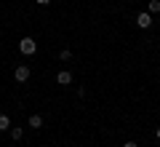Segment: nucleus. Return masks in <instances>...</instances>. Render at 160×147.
Segmentation results:
<instances>
[{
    "mask_svg": "<svg viewBox=\"0 0 160 147\" xmlns=\"http://www.w3.org/2000/svg\"><path fill=\"white\" fill-rule=\"evenodd\" d=\"M155 136H158V142H160V126H158V129H155Z\"/></svg>",
    "mask_w": 160,
    "mask_h": 147,
    "instance_id": "f8f14e48",
    "label": "nucleus"
},
{
    "mask_svg": "<svg viewBox=\"0 0 160 147\" xmlns=\"http://www.w3.org/2000/svg\"><path fill=\"white\" fill-rule=\"evenodd\" d=\"M22 136H24V129H19V126H11V139H13V142H19Z\"/></svg>",
    "mask_w": 160,
    "mask_h": 147,
    "instance_id": "423d86ee",
    "label": "nucleus"
},
{
    "mask_svg": "<svg viewBox=\"0 0 160 147\" xmlns=\"http://www.w3.org/2000/svg\"><path fill=\"white\" fill-rule=\"evenodd\" d=\"M19 51H22L24 56H32V54L38 51V40L29 38V35H27V38H22V40H19Z\"/></svg>",
    "mask_w": 160,
    "mask_h": 147,
    "instance_id": "f257e3e1",
    "label": "nucleus"
},
{
    "mask_svg": "<svg viewBox=\"0 0 160 147\" xmlns=\"http://www.w3.org/2000/svg\"><path fill=\"white\" fill-rule=\"evenodd\" d=\"M0 131H11V118L8 115H0Z\"/></svg>",
    "mask_w": 160,
    "mask_h": 147,
    "instance_id": "0eeeda50",
    "label": "nucleus"
},
{
    "mask_svg": "<svg viewBox=\"0 0 160 147\" xmlns=\"http://www.w3.org/2000/svg\"><path fill=\"white\" fill-rule=\"evenodd\" d=\"M136 27L139 29H149V27H152V13H136Z\"/></svg>",
    "mask_w": 160,
    "mask_h": 147,
    "instance_id": "7ed1b4c3",
    "label": "nucleus"
},
{
    "mask_svg": "<svg viewBox=\"0 0 160 147\" xmlns=\"http://www.w3.org/2000/svg\"><path fill=\"white\" fill-rule=\"evenodd\" d=\"M29 129H43V118L40 115H29Z\"/></svg>",
    "mask_w": 160,
    "mask_h": 147,
    "instance_id": "39448f33",
    "label": "nucleus"
},
{
    "mask_svg": "<svg viewBox=\"0 0 160 147\" xmlns=\"http://www.w3.org/2000/svg\"><path fill=\"white\" fill-rule=\"evenodd\" d=\"M56 83H59V86H69V83H72V72L59 70V72H56Z\"/></svg>",
    "mask_w": 160,
    "mask_h": 147,
    "instance_id": "20e7f679",
    "label": "nucleus"
},
{
    "mask_svg": "<svg viewBox=\"0 0 160 147\" xmlns=\"http://www.w3.org/2000/svg\"><path fill=\"white\" fill-rule=\"evenodd\" d=\"M29 75H32V70H29L27 64H16V70H13V78H16V83H27Z\"/></svg>",
    "mask_w": 160,
    "mask_h": 147,
    "instance_id": "f03ea898",
    "label": "nucleus"
},
{
    "mask_svg": "<svg viewBox=\"0 0 160 147\" xmlns=\"http://www.w3.org/2000/svg\"><path fill=\"white\" fill-rule=\"evenodd\" d=\"M59 59H62V62H69V59H72V51H69V48H62V51H59Z\"/></svg>",
    "mask_w": 160,
    "mask_h": 147,
    "instance_id": "1a4fd4ad",
    "label": "nucleus"
},
{
    "mask_svg": "<svg viewBox=\"0 0 160 147\" xmlns=\"http://www.w3.org/2000/svg\"><path fill=\"white\" fill-rule=\"evenodd\" d=\"M48 3H51V0H38V6H48Z\"/></svg>",
    "mask_w": 160,
    "mask_h": 147,
    "instance_id": "9b49d317",
    "label": "nucleus"
},
{
    "mask_svg": "<svg viewBox=\"0 0 160 147\" xmlns=\"http://www.w3.org/2000/svg\"><path fill=\"white\" fill-rule=\"evenodd\" d=\"M147 8H149V13H160V0H149Z\"/></svg>",
    "mask_w": 160,
    "mask_h": 147,
    "instance_id": "6e6552de",
    "label": "nucleus"
},
{
    "mask_svg": "<svg viewBox=\"0 0 160 147\" xmlns=\"http://www.w3.org/2000/svg\"><path fill=\"white\" fill-rule=\"evenodd\" d=\"M123 147H139V144H136V142H126V144H123Z\"/></svg>",
    "mask_w": 160,
    "mask_h": 147,
    "instance_id": "9d476101",
    "label": "nucleus"
}]
</instances>
